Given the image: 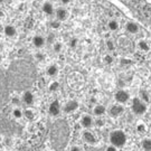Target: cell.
I'll return each instance as SVG.
<instances>
[{"mask_svg": "<svg viewBox=\"0 0 151 151\" xmlns=\"http://www.w3.org/2000/svg\"><path fill=\"white\" fill-rule=\"evenodd\" d=\"M80 124L82 125V128H84L85 130H88L91 129L92 127H94V119L92 118L91 115L85 114L80 120Z\"/></svg>", "mask_w": 151, "mask_h": 151, "instance_id": "30bf717a", "label": "cell"}, {"mask_svg": "<svg viewBox=\"0 0 151 151\" xmlns=\"http://www.w3.org/2000/svg\"><path fill=\"white\" fill-rule=\"evenodd\" d=\"M70 151H83V149H82L80 146H77V145H74V146L70 147Z\"/></svg>", "mask_w": 151, "mask_h": 151, "instance_id": "e575fe53", "label": "cell"}, {"mask_svg": "<svg viewBox=\"0 0 151 151\" xmlns=\"http://www.w3.org/2000/svg\"><path fill=\"white\" fill-rule=\"evenodd\" d=\"M9 86L6 77V73L0 68V106L7 101L9 95Z\"/></svg>", "mask_w": 151, "mask_h": 151, "instance_id": "3957f363", "label": "cell"}, {"mask_svg": "<svg viewBox=\"0 0 151 151\" xmlns=\"http://www.w3.org/2000/svg\"><path fill=\"white\" fill-rule=\"evenodd\" d=\"M46 74H47L49 77H55V76H57V74H58V67H57V65H55V64L49 65L48 67L46 68Z\"/></svg>", "mask_w": 151, "mask_h": 151, "instance_id": "e0dca14e", "label": "cell"}, {"mask_svg": "<svg viewBox=\"0 0 151 151\" xmlns=\"http://www.w3.org/2000/svg\"><path fill=\"white\" fill-rule=\"evenodd\" d=\"M141 148L143 151H151V139L146 138L141 141Z\"/></svg>", "mask_w": 151, "mask_h": 151, "instance_id": "44dd1931", "label": "cell"}, {"mask_svg": "<svg viewBox=\"0 0 151 151\" xmlns=\"http://www.w3.org/2000/svg\"><path fill=\"white\" fill-rule=\"evenodd\" d=\"M36 58H37V60H44V56L38 53V54H36Z\"/></svg>", "mask_w": 151, "mask_h": 151, "instance_id": "8d00e7d4", "label": "cell"}, {"mask_svg": "<svg viewBox=\"0 0 151 151\" xmlns=\"http://www.w3.org/2000/svg\"><path fill=\"white\" fill-rule=\"evenodd\" d=\"M105 151H118V148H115L114 146H112V145H110V146L106 147V149H105Z\"/></svg>", "mask_w": 151, "mask_h": 151, "instance_id": "d590c367", "label": "cell"}, {"mask_svg": "<svg viewBox=\"0 0 151 151\" xmlns=\"http://www.w3.org/2000/svg\"><path fill=\"white\" fill-rule=\"evenodd\" d=\"M150 130H151V123H150Z\"/></svg>", "mask_w": 151, "mask_h": 151, "instance_id": "b9f144b4", "label": "cell"}, {"mask_svg": "<svg viewBox=\"0 0 151 151\" xmlns=\"http://www.w3.org/2000/svg\"><path fill=\"white\" fill-rule=\"evenodd\" d=\"M62 112V105H60V103L57 101V100H55L53 102L49 104L48 106V113L52 115V116H58Z\"/></svg>", "mask_w": 151, "mask_h": 151, "instance_id": "52a82bcc", "label": "cell"}, {"mask_svg": "<svg viewBox=\"0 0 151 151\" xmlns=\"http://www.w3.org/2000/svg\"><path fill=\"white\" fill-rule=\"evenodd\" d=\"M45 43H46L45 38L43 36H40V35H36V36H34V38H32V45L36 48H42L44 45H45Z\"/></svg>", "mask_w": 151, "mask_h": 151, "instance_id": "9a60e30c", "label": "cell"}, {"mask_svg": "<svg viewBox=\"0 0 151 151\" xmlns=\"http://www.w3.org/2000/svg\"><path fill=\"white\" fill-rule=\"evenodd\" d=\"M4 1H5V0H0V2H4Z\"/></svg>", "mask_w": 151, "mask_h": 151, "instance_id": "60d3db41", "label": "cell"}, {"mask_svg": "<svg viewBox=\"0 0 151 151\" xmlns=\"http://www.w3.org/2000/svg\"><path fill=\"white\" fill-rule=\"evenodd\" d=\"M4 32H5V35L7 37H15L17 34V30L12 25H7V26H5Z\"/></svg>", "mask_w": 151, "mask_h": 151, "instance_id": "ac0fdd59", "label": "cell"}, {"mask_svg": "<svg viewBox=\"0 0 151 151\" xmlns=\"http://www.w3.org/2000/svg\"><path fill=\"white\" fill-rule=\"evenodd\" d=\"M22 101L25 103L26 105H32L34 102H35V95H34V94H32V92H30L29 90L24 91Z\"/></svg>", "mask_w": 151, "mask_h": 151, "instance_id": "8fae6325", "label": "cell"}, {"mask_svg": "<svg viewBox=\"0 0 151 151\" xmlns=\"http://www.w3.org/2000/svg\"><path fill=\"white\" fill-rule=\"evenodd\" d=\"M1 62H2V55L0 54V63H1Z\"/></svg>", "mask_w": 151, "mask_h": 151, "instance_id": "ab89813d", "label": "cell"}, {"mask_svg": "<svg viewBox=\"0 0 151 151\" xmlns=\"http://www.w3.org/2000/svg\"><path fill=\"white\" fill-rule=\"evenodd\" d=\"M20 102H22V101H20V99L18 96L11 97V103H12L15 106H19V105H20Z\"/></svg>", "mask_w": 151, "mask_h": 151, "instance_id": "4dcf8cb0", "label": "cell"}, {"mask_svg": "<svg viewBox=\"0 0 151 151\" xmlns=\"http://www.w3.org/2000/svg\"><path fill=\"white\" fill-rule=\"evenodd\" d=\"M124 112V106L122 104H119V103H116V104H113L110 110H109V113L110 115L112 116V118H119L120 115H122Z\"/></svg>", "mask_w": 151, "mask_h": 151, "instance_id": "9c48e42d", "label": "cell"}, {"mask_svg": "<svg viewBox=\"0 0 151 151\" xmlns=\"http://www.w3.org/2000/svg\"><path fill=\"white\" fill-rule=\"evenodd\" d=\"M138 47H139V49H140L141 52H145V53H147V52H149V50H150V46H149L148 42H147V40H143V39L139 40V43H138Z\"/></svg>", "mask_w": 151, "mask_h": 151, "instance_id": "ffe728a7", "label": "cell"}, {"mask_svg": "<svg viewBox=\"0 0 151 151\" xmlns=\"http://www.w3.org/2000/svg\"><path fill=\"white\" fill-rule=\"evenodd\" d=\"M128 141V137L122 130H114L110 133V143L115 148H123Z\"/></svg>", "mask_w": 151, "mask_h": 151, "instance_id": "7a4b0ae2", "label": "cell"}, {"mask_svg": "<svg viewBox=\"0 0 151 151\" xmlns=\"http://www.w3.org/2000/svg\"><path fill=\"white\" fill-rule=\"evenodd\" d=\"M82 138H83V140L85 141L87 145H91V146L96 145L97 142L96 135L94 134L92 131H90V130H84L82 132Z\"/></svg>", "mask_w": 151, "mask_h": 151, "instance_id": "8992f818", "label": "cell"}, {"mask_svg": "<svg viewBox=\"0 0 151 151\" xmlns=\"http://www.w3.org/2000/svg\"><path fill=\"white\" fill-rule=\"evenodd\" d=\"M121 64L122 65H131L132 64V60H129V58H122V60H121Z\"/></svg>", "mask_w": 151, "mask_h": 151, "instance_id": "836d02e7", "label": "cell"}, {"mask_svg": "<svg viewBox=\"0 0 151 151\" xmlns=\"http://www.w3.org/2000/svg\"><path fill=\"white\" fill-rule=\"evenodd\" d=\"M108 27L111 32H115V30L119 29V22H116V20H110L108 24Z\"/></svg>", "mask_w": 151, "mask_h": 151, "instance_id": "cb8c5ba5", "label": "cell"}, {"mask_svg": "<svg viewBox=\"0 0 151 151\" xmlns=\"http://www.w3.org/2000/svg\"><path fill=\"white\" fill-rule=\"evenodd\" d=\"M147 125L145 123H139L138 125H137V131L139 132V133H145L147 131Z\"/></svg>", "mask_w": 151, "mask_h": 151, "instance_id": "83f0119b", "label": "cell"}, {"mask_svg": "<svg viewBox=\"0 0 151 151\" xmlns=\"http://www.w3.org/2000/svg\"><path fill=\"white\" fill-rule=\"evenodd\" d=\"M139 99H140L141 101H143L145 103H149V101H150V95H149V93H148V91H146V90H140V92H139Z\"/></svg>", "mask_w": 151, "mask_h": 151, "instance_id": "d6986e66", "label": "cell"}, {"mask_svg": "<svg viewBox=\"0 0 151 151\" xmlns=\"http://www.w3.org/2000/svg\"><path fill=\"white\" fill-rule=\"evenodd\" d=\"M125 30L131 34V35H134L137 32H139V25L137 22H129L125 24Z\"/></svg>", "mask_w": 151, "mask_h": 151, "instance_id": "4fadbf2b", "label": "cell"}, {"mask_svg": "<svg viewBox=\"0 0 151 151\" xmlns=\"http://www.w3.org/2000/svg\"><path fill=\"white\" fill-rule=\"evenodd\" d=\"M70 46L72 47V48H75L76 46H77V39H76V38L70 39Z\"/></svg>", "mask_w": 151, "mask_h": 151, "instance_id": "d6a6232c", "label": "cell"}, {"mask_svg": "<svg viewBox=\"0 0 151 151\" xmlns=\"http://www.w3.org/2000/svg\"><path fill=\"white\" fill-rule=\"evenodd\" d=\"M106 113V108L103 105V104H96L94 109H93V114L96 116V118H101L104 114Z\"/></svg>", "mask_w": 151, "mask_h": 151, "instance_id": "5bb4252c", "label": "cell"}, {"mask_svg": "<svg viewBox=\"0 0 151 151\" xmlns=\"http://www.w3.org/2000/svg\"><path fill=\"white\" fill-rule=\"evenodd\" d=\"M131 110L135 115H143L147 112V103L141 101L139 97H134L132 100Z\"/></svg>", "mask_w": 151, "mask_h": 151, "instance_id": "277c9868", "label": "cell"}, {"mask_svg": "<svg viewBox=\"0 0 151 151\" xmlns=\"http://www.w3.org/2000/svg\"><path fill=\"white\" fill-rule=\"evenodd\" d=\"M12 116L15 119H22V116H24V111L19 108H15L12 110Z\"/></svg>", "mask_w": 151, "mask_h": 151, "instance_id": "603a6c76", "label": "cell"}, {"mask_svg": "<svg viewBox=\"0 0 151 151\" xmlns=\"http://www.w3.org/2000/svg\"><path fill=\"white\" fill-rule=\"evenodd\" d=\"M103 60H104V62H105L106 64H112V63H113V60H113V56H112V55H110V54L105 55Z\"/></svg>", "mask_w": 151, "mask_h": 151, "instance_id": "f546056e", "label": "cell"}, {"mask_svg": "<svg viewBox=\"0 0 151 151\" xmlns=\"http://www.w3.org/2000/svg\"><path fill=\"white\" fill-rule=\"evenodd\" d=\"M78 106H80V104H78V102H77L76 100H70L68 102H66L64 104L63 111L67 114L73 113V112H75L76 110L78 109Z\"/></svg>", "mask_w": 151, "mask_h": 151, "instance_id": "ba28073f", "label": "cell"}, {"mask_svg": "<svg viewBox=\"0 0 151 151\" xmlns=\"http://www.w3.org/2000/svg\"><path fill=\"white\" fill-rule=\"evenodd\" d=\"M104 124H105V122H104V120L101 119V118H97V119L94 120V127L102 128V127H104Z\"/></svg>", "mask_w": 151, "mask_h": 151, "instance_id": "f1b7e54d", "label": "cell"}, {"mask_svg": "<svg viewBox=\"0 0 151 151\" xmlns=\"http://www.w3.org/2000/svg\"><path fill=\"white\" fill-rule=\"evenodd\" d=\"M60 88V83L57 81H53L50 84H49V91L50 92H55Z\"/></svg>", "mask_w": 151, "mask_h": 151, "instance_id": "d4e9b609", "label": "cell"}, {"mask_svg": "<svg viewBox=\"0 0 151 151\" xmlns=\"http://www.w3.org/2000/svg\"><path fill=\"white\" fill-rule=\"evenodd\" d=\"M105 46H106V48H108L109 52H113L114 49H115V44H114L112 40H110V39H108V40L105 42Z\"/></svg>", "mask_w": 151, "mask_h": 151, "instance_id": "484cf974", "label": "cell"}, {"mask_svg": "<svg viewBox=\"0 0 151 151\" xmlns=\"http://www.w3.org/2000/svg\"><path fill=\"white\" fill-rule=\"evenodd\" d=\"M42 10L44 11V14H46V15L50 16V15H53V14H54L55 9H54V6H53V4H52V2L46 1V2H44V4H43Z\"/></svg>", "mask_w": 151, "mask_h": 151, "instance_id": "2e32d148", "label": "cell"}, {"mask_svg": "<svg viewBox=\"0 0 151 151\" xmlns=\"http://www.w3.org/2000/svg\"><path fill=\"white\" fill-rule=\"evenodd\" d=\"M24 116L27 120H29V121H32V120L35 119V112L32 111V109H26L24 111Z\"/></svg>", "mask_w": 151, "mask_h": 151, "instance_id": "7402d4cb", "label": "cell"}, {"mask_svg": "<svg viewBox=\"0 0 151 151\" xmlns=\"http://www.w3.org/2000/svg\"><path fill=\"white\" fill-rule=\"evenodd\" d=\"M0 17H4V11L0 10Z\"/></svg>", "mask_w": 151, "mask_h": 151, "instance_id": "f35d334b", "label": "cell"}, {"mask_svg": "<svg viewBox=\"0 0 151 151\" xmlns=\"http://www.w3.org/2000/svg\"><path fill=\"white\" fill-rule=\"evenodd\" d=\"M60 22H58V20H54V22H50V27L54 28V29L60 28Z\"/></svg>", "mask_w": 151, "mask_h": 151, "instance_id": "1f68e13d", "label": "cell"}, {"mask_svg": "<svg viewBox=\"0 0 151 151\" xmlns=\"http://www.w3.org/2000/svg\"><path fill=\"white\" fill-rule=\"evenodd\" d=\"M53 49H54L55 53H60L62 49H63V45L60 42H56V43L53 44Z\"/></svg>", "mask_w": 151, "mask_h": 151, "instance_id": "4316f807", "label": "cell"}, {"mask_svg": "<svg viewBox=\"0 0 151 151\" xmlns=\"http://www.w3.org/2000/svg\"><path fill=\"white\" fill-rule=\"evenodd\" d=\"M60 1L63 4V5H67V4H70V0H60Z\"/></svg>", "mask_w": 151, "mask_h": 151, "instance_id": "74e56055", "label": "cell"}, {"mask_svg": "<svg viewBox=\"0 0 151 151\" xmlns=\"http://www.w3.org/2000/svg\"><path fill=\"white\" fill-rule=\"evenodd\" d=\"M9 90L27 91L37 78V70L32 62L20 58L14 60L6 72Z\"/></svg>", "mask_w": 151, "mask_h": 151, "instance_id": "6da1fadb", "label": "cell"}, {"mask_svg": "<svg viewBox=\"0 0 151 151\" xmlns=\"http://www.w3.org/2000/svg\"><path fill=\"white\" fill-rule=\"evenodd\" d=\"M55 15H56V20L58 22H65L68 17V12L65 8H57L56 11H55Z\"/></svg>", "mask_w": 151, "mask_h": 151, "instance_id": "7c38bea8", "label": "cell"}, {"mask_svg": "<svg viewBox=\"0 0 151 151\" xmlns=\"http://www.w3.org/2000/svg\"><path fill=\"white\" fill-rule=\"evenodd\" d=\"M114 100L116 101V103L123 105L124 103H127L130 100V93L125 90H118L114 93Z\"/></svg>", "mask_w": 151, "mask_h": 151, "instance_id": "5b68a950", "label": "cell"}]
</instances>
